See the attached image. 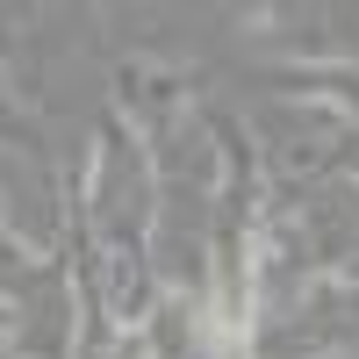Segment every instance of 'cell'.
Masks as SVG:
<instances>
[]
</instances>
